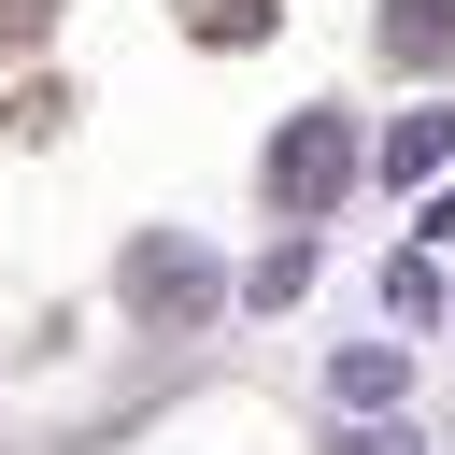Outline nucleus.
<instances>
[{
    "instance_id": "obj_2",
    "label": "nucleus",
    "mask_w": 455,
    "mask_h": 455,
    "mask_svg": "<svg viewBox=\"0 0 455 455\" xmlns=\"http://www.w3.org/2000/svg\"><path fill=\"white\" fill-rule=\"evenodd\" d=\"M128 299H142L156 327H185V313H213V299H228V270H213L199 242H142V256H128Z\"/></svg>"
},
{
    "instance_id": "obj_5",
    "label": "nucleus",
    "mask_w": 455,
    "mask_h": 455,
    "mask_svg": "<svg viewBox=\"0 0 455 455\" xmlns=\"http://www.w3.org/2000/svg\"><path fill=\"white\" fill-rule=\"evenodd\" d=\"M398 384H412V370H398V355H384V341H355V355H341V398H355V412H384V398H398Z\"/></svg>"
},
{
    "instance_id": "obj_1",
    "label": "nucleus",
    "mask_w": 455,
    "mask_h": 455,
    "mask_svg": "<svg viewBox=\"0 0 455 455\" xmlns=\"http://www.w3.org/2000/svg\"><path fill=\"white\" fill-rule=\"evenodd\" d=\"M341 185H355V128H341V114H299L284 156H270V199H284V213H327Z\"/></svg>"
},
{
    "instance_id": "obj_4",
    "label": "nucleus",
    "mask_w": 455,
    "mask_h": 455,
    "mask_svg": "<svg viewBox=\"0 0 455 455\" xmlns=\"http://www.w3.org/2000/svg\"><path fill=\"white\" fill-rule=\"evenodd\" d=\"M441 156H455V114H412V128H398V142H384V171H398V185H427V171H441Z\"/></svg>"
},
{
    "instance_id": "obj_3",
    "label": "nucleus",
    "mask_w": 455,
    "mask_h": 455,
    "mask_svg": "<svg viewBox=\"0 0 455 455\" xmlns=\"http://www.w3.org/2000/svg\"><path fill=\"white\" fill-rule=\"evenodd\" d=\"M384 57L441 71V57H455V0H384Z\"/></svg>"
},
{
    "instance_id": "obj_6",
    "label": "nucleus",
    "mask_w": 455,
    "mask_h": 455,
    "mask_svg": "<svg viewBox=\"0 0 455 455\" xmlns=\"http://www.w3.org/2000/svg\"><path fill=\"white\" fill-rule=\"evenodd\" d=\"M199 43H270V0H199Z\"/></svg>"
}]
</instances>
